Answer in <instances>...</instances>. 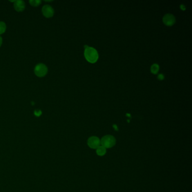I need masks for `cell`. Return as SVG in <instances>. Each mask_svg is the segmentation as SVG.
Returning a JSON list of instances; mask_svg holds the SVG:
<instances>
[{"mask_svg": "<svg viewBox=\"0 0 192 192\" xmlns=\"http://www.w3.org/2000/svg\"><path fill=\"white\" fill-rule=\"evenodd\" d=\"M113 127H114V129L116 130H118V129H117V127L116 125H113Z\"/></svg>", "mask_w": 192, "mask_h": 192, "instance_id": "15", "label": "cell"}, {"mask_svg": "<svg viewBox=\"0 0 192 192\" xmlns=\"http://www.w3.org/2000/svg\"><path fill=\"white\" fill-rule=\"evenodd\" d=\"M48 71L47 68L45 64L40 63L36 66L35 68V73L36 75L39 77H42L47 74Z\"/></svg>", "mask_w": 192, "mask_h": 192, "instance_id": "3", "label": "cell"}, {"mask_svg": "<svg viewBox=\"0 0 192 192\" xmlns=\"http://www.w3.org/2000/svg\"><path fill=\"white\" fill-rule=\"evenodd\" d=\"M35 115L37 116H40L41 114H42V112H41V111H36L35 112Z\"/></svg>", "mask_w": 192, "mask_h": 192, "instance_id": "12", "label": "cell"}, {"mask_svg": "<svg viewBox=\"0 0 192 192\" xmlns=\"http://www.w3.org/2000/svg\"><path fill=\"white\" fill-rule=\"evenodd\" d=\"M84 55L85 58L90 63H95L99 58L98 53L96 50L87 46H85Z\"/></svg>", "mask_w": 192, "mask_h": 192, "instance_id": "1", "label": "cell"}, {"mask_svg": "<svg viewBox=\"0 0 192 192\" xmlns=\"http://www.w3.org/2000/svg\"><path fill=\"white\" fill-rule=\"evenodd\" d=\"M87 144L89 147L93 149H96L100 146V139L96 136H91L87 140Z\"/></svg>", "mask_w": 192, "mask_h": 192, "instance_id": "4", "label": "cell"}, {"mask_svg": "<svg viewBox=\"0 0 192 192\" xmlns=\"http://www.w3.org/2000/svg\"><path fill=\"white\" fill-rule=\"evenodd\" d=\"M6 29V26L3 22H0V35L4 33Z\"/></svg>", "mask_w": 192, "mask_h": 192, "instance_id": "10", "label": "cell"}, {"mask_svg": "<svg viewBox=\"0 0 192 192\" xmlns=\"http://www.w3.org/2000/svg\"><path fill=\"white\" fill-rule=\"evenodd\" d=\"M29 3L33 6H38L41 3V1L40 0H31L29 1Z\"/></svg>", "mask_w": 192, "mask_h": 192, "instance_id": "11", "label": "cell"}, {"mask_svg": "<svg viewBox=\"0 0 192 192\" xmlns=\"http://www.w3.org/2000/svg\"><path fill=\"white\" fill-rule=\"evenodd\" d=\"M116 140L114 136L112 135H105L102 138L100 144L102 146H103L105 148H112L116 144Z\"/></svg>", "mask_w": 192, "mask_h": 192, "instance_id": "2", "label": "cell"}, {"mask_svg": "<svg viewBox=\"0 0 192 192\" xmlns=\"http://www.w3.org/2000/svg\"><path fill=\"white\" fill-rule=\"evenodd\" d=\"M14 7L17 11H19V12L23 11L26 8L25 2L23 1H20V0L15 1Z\"/></svg>", "mask_w": 192, "mask_h": 192, "instance_id": "7", "label": "cell"}, {"mask_svg": "<svg viewBox=\"0 0 192 192\" xmlns=\"http://www.w3.org/2000/svg\"><path fill=\"white\" fill-rule=\"evenodd\" d=\"M42 12L43 15L46 18H51L54 15V9L49 5H46L43 6L42 9Z\"/></svg>", "mask_w": 192, "mask_h": 192, "instance_id": "6", "label": "cell"}, {"mask_svg": "<svg viewBox=\"0 0 192 192\" xmlns=\"http://www.w3.org/2000/svg\"><path fill=\"white\" fill-rule=\"evenodd\" d=\"M96 154L99 156H103L106 153V148L103 146H99L96 148Z\"/></svg>", "mask_w": 192, "mask_h": 192, "instance_id": "8", "label": "cell"}, {"mask_svg": "<svg viewBox=\"0 0 192 192\" xmlns=\"http://www.w3.org/2000/svg\"><path fill=\"white\" fill-rule=\"evenodd\" d=\"M163 22L167 26H171L174 25L176 22L174 16L171 14H167L163 18Z\"/></svg>", "mask_w": 192, "mask_h": 192, "instance_id": "5", "label": "cell"}, {"mask_svg": "<svg viewBox=\"0 0 192 192\" xmlns=\"http://www.w3.org/2000/svg\"><path fill=\"white\" fill-rule=\"evenodd\" d=\"M159 69H160L159 66L157 64H154L151 66V71L153 74H157L159 71Z\"/></svg>", "mask_w": 192, "mask_h": 192, "instance_id": "9", "label": "cell"}, {"mask_svg": "<svg viewBox=\"0 0 192 192\" xmlns=\"http://www.w3.org/2000/svg\"><path fill=\"white\" fill-rule=\"evenodd\" d=\"M2 39L1 37L0 36V46L2 45Z\"/></svg>", "mask_w": 192, "mask_h": 192, "instance_id": "14", "label": "cell"}, {"mask_svg": "<svg viewBox=\"0 0 192 192\" xmlns=\"http://www.w3.org/2000/svg\"><path fill=\"white\" fill-rule=\"evenodd\" d=\"M158 78L159 80H163L164 78V77L162 75H160L159 76H158Z\"/></svg>", "mask_w": 192, "mask_h": 192, "instance_id": "13", "label": "cell"}]
</instances>
